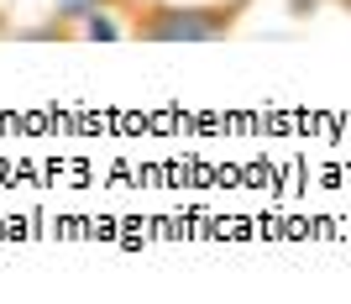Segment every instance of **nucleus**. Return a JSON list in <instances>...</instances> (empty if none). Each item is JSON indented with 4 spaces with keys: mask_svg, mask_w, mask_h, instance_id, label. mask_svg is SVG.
Listing matches in <instances>:
<instances>
[{
    "mask_svg": "<svg viewBox=\"0 0 351 304\" xmlns=\"http://www.w3.org/2000/svg\"><path fill=\"white\" fill-rule=\"evenodd\" d=\"M100 5H116V0H53V16H58L63 27H79V21H84L89 11H100Z\"/></svg>",
    "mask_w": 351,
    "mask_h": 304,
    "instance_id": "obj_3",
    "label": "nucleus"
},
{
    "mask_svg": "<svg viewBox=\"0 0 351 304\" xmlns=\"http://www.w3.org/2000/svg\"><path fill=\"white\" fill-rule=\"evenodd\" d=\"M73 37H84V43H116V37H126V27H121V11H116V5L89 11L84 21L73 27Z\"/></svg>",
    "mask_w": 351,
    "mask_h": 304,
    "instance_id": "obj_2",
    "label": "nucleus"
},
{
    "mask_svg": "<svg viewBox=\"0 0 351 304\" xmlns=\"http://www.w3.org/2000/svg\"><path fill=\"white\" fill-rule=\"evenodd\" d=\"M341 11H346V16H351V0H341Z\"/></svg>",
    "mask_w": 351,
    "mask_h": 304,
    "instance_id": "obj_5",
    "label": "nucleus"
},
{
    "mask_svg": "<svg viewBox=\"0 0 351 304\" xmlns=\"http://www.w3.org/2000/svg\"><path fill=\"white\" fill-rule=\"evenodd\" d=\"M252 0H184V5H142L132 21V37L136 43H226L241 16H247Z\"/></svg>",
    "mask_w": 351,
    "mask_h": 304,
    "instance_id": "obj_1",
    "label": "nucleus"
},
{
    "mask_svg": "<svg viewBox=\"0 0 351 304\" xmlns=\"http://www.w3.org/2000/svg\"><path fill=\"white\" fill-rule=\"evenodd\" d=\"M315 5H320V0H289V11H293V16H304V11H315Z\"/></svg>",
    "mask_w": 351,
    "mask_h": 304,
    "instance_id": "obj_4",
    "label": "nucleus"
},
{
    "mask_svg": "<svg viewBox=\"0 0 351 304\" xmlns=\"http://www.w3.org/2000/svg\"><path fill=\"white\" fill-rule=\"evenodd\" d=\"M0 32H5V11H0Z\"/></svg>",
    "mask_w": 351,
    "mask_h": 304,
    "instance_id": "obj_6",
    "label": "nucleus"
}]
</instances>
